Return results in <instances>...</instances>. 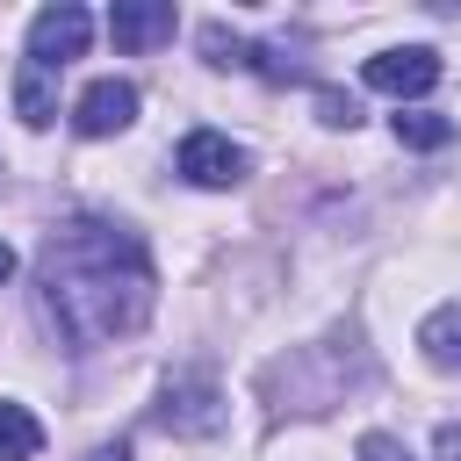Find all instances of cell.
<instances>
[{
  "label": "cell",
  "instance_id": "8fae6325",
  "mask_svg": "<svg viewBox=\"0 0 461 461\" xmlns=\"http://www.w3.org/2000/svg\"><path fill=\"white\" fill-rule=\"evenodd\" d=\"M36 447H43V425L22 403H0V461H36Z\"/></svg>",
  "mask_w": 461,
  "mask_h": 461
},
{
  "label": "cell",
  "instance_id": "277c9868",
  "mask_svg": "<svg viewBox=\"0 0 461 461\" xmlns=\"http://www.w3.org/2000/svg\"><path fill=\"white\" fill-rule=\"evenodd\" d=\"M173 166H180V180H194V187H238V180L252 173L245 144H230L223 130H187Z\"/></svg>",
  "mask_w": 461,
  "mask_h": 461
},
{
  "label": "cell",
  "instance_id": "7a4b0ae2",
  "mask_svg": "<svg viewBox=\"0 0 461 461\" xmlns=\"http://www.w3.org/2000/svg\"><path fill=\"white\" fill-rule=\"evenodd\" d=\"M151 418H158L166 432H180V439H209V432H223L230 411H223V389H216L209 375H173Z\"/></svg>",
  "mask_w": 461,
  "mask_h": 461
},
{
  "label": "cell",
  "instance_id": "3957f363",
  "mask_svg": "<svg viewBox=\"0 0 461 461\" xmlns=\"http://www.w3.org/2000/svg\"><path fill=\"white\" fill-rule=\"evenodd\" d=\"M86 36H94V14H86L79 0H58V7H43V14L29 22V65L58 72V65H72V58L86 50Z\"/></svg>",
  "mask_w": 461,
  "mask_h": 461
},
{
  "label": "cell",
  "instance_id": "8992f818",
  "mask_svg": "<svg viewBox=\"0 0 461 461\" xmlns=\"http://www.w3.org/2000/svg\"><path fill=\"white\" fill-rule=\"evenodd\" d=\"M137 122V86L130 79H94L79 101H72V130L79 137H115Z\"/></svg>",
  "mask_w": 461,
  "mask_h": 461
},
{
  "label": "cell",
  "instance_id": "52a82bcc",
  "mask_svg": "<svg viewBox=\"0 0 461 461\" xmlns=\"http://www.w3.org/2000/svg\"><path fill=\"white\" fill-rule=\"evenodd\" d=\"M108 36H115V50H151V43L173 36V7L166 0H115L108 7Z\"/></svg>",
  "mask_w": 461,
  "mask_h": 461
},
{
  "label": "cell",
  "instance_id": "30bf717a",
  "mask_svg": "<svg viewBox=\"0 0 461 461\" xmlns=\"http://www.w3.org/2000/svg\"><path fill=\"white\" fill-rule=\"evenodd\" d=\"M389 130H396V144H411V151H439V144H454V122L432 115V108H403Z\"/></svg>",
  "mask_w": 461,
  "mask_h": 461
},
{
  "label": "cell",
  "instance_id": "6da1fadb",
  "mask_svg": "<svg viewBox=\"0 0 461 461\" xmlns=\"http://www.w3.org/2000/svg\"><path fill=\"white\" fill-rule=\"evenodd\" d=\"M36 295H43V317L58 324V339L94 353V346L144 331V317L158 303V274H151V252L137 230L72 216V223L43 230V245H36Z\"/></svg>",
  "mask_w": 461,
  "mask_h": 461
},
{
  "label": "cell",
  "instance_id": "9c48e42d",
  "mask_svg": "<svg viewBox=\"0 0 461 461\" xmlns=\"http://www.w3.org/2000/svg\"><path fill=\"white\" fill-rule=\"evenodd\" d=\"M418 346H425L432 367H454V375H461V303H439V310L418 324Z\"/></svg>",
  "mask_w": 461,
  "mask_h": 461
},
{
  "label": "cell",
  "instance_id": "ba28073f",
  "mask_svg": "<svg viewBox=\"0 0 461 461\" xmlns=\"http://www.w3.org/2000/svg\"><path fill=\"white\" fill-rule=\"evenodd\" d=\"M14 115H22L29 130H50V115H58V86H50V72L29 65V58H22V72H14Z\"/></svg>",
  "mask_w": 461,
  "mask_h": 461
},
{
  "label": "cell",
  "instance_id": "4fadbf2b",
  "mask_svg": "<svg viewBox=\"0 0 461 461\" xmlns=\"http://www.w3.org/2000/svg\"><path fill=\"white\" fill-rule=\"evenodd\" d=\"M353 454H360V461H411V447H403L396 432H360Z\"/></svg>",
  "mask_w": 461,
  "mask_h": 461
},
{
  "label": "cell",
  "instance_id": "2e32d148",
  "mask_svg": "<svg viewBox=\"0 0 461 461\" xmlns=\"http://www.w3.org/2000/svg\"><path fill=\"white\" fill-rule=\"evenodd\" d=\"M7 274H14V245L0 238V281H7Z\"/></svg>",
  "mask_w": 461,
  "mask_h": 461
},
{
  "label": "cell",
  "instance_id": "7c38bea8",
  "mask_svg": "<svg viewBox=\"0 0 461 461\" xmlns=\"http://www.w3.org/2000/svg\"><path fill=\"white\" fill-rule=\"evenodd\" d=\"M317 122H324V130H353V122H360V101L339 94V86H317Z\"/></svg>",
  "mask_w": 461,
  "mask_h": 461
},
{
  "label": "cell",
  "instance_id": "9a60e30c",
  "mask_svg": "<svg viewBox=\"0 0 461 461\" xmlns=\"http://www.w3.org/2000/svg\"><path fill=\"white\" fill-rule=\"evenodd\" d=\"M86 461H130V439H108V447H94Z\"/></svg>",
  "mask_w": 461,
  "mask_h": 461
},
{
  "label": "cell",
  "instance_id": "5b68a950",
  "mask_svg": "<svg viewBox=\"0 0 461 461\" xmlns=\"http://www.w3.org/2000/svg\"><path fill=\"white\" fill-rule=\"evenodd\" d=\"M367 86H375V94H396V101H418V94L439 86V50H432V43L382 50V58H367Z\"/></svg>",
  "mask_w": 461,
  "mask_h": 461
},
{
  "label": "cell",
  "instance_id": "5bb4252c",
  "mask_svg": "<svg viewBox=\"0 0 461 461\" xmlns=\"http://www.w3.org/2000/svg\"><path fill=\"white\" fill-rule=\"evenodd\" d=\"M432 447H439V461H461V425H439Z\"/></svg>",
  "mask_w": 461,
  "mask_h": 461
}]
</instances>
